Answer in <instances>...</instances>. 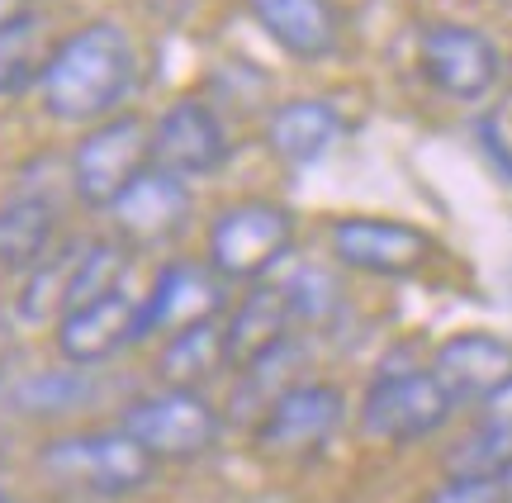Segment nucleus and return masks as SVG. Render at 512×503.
<instances>
[{"mask_svg": "<svg viewBox=\"0 0 512 503\" xmlns=\"http://www.w3.org/2000/svg\"><path fill=\"white\" fill-rule=\"evenodd\" d=\"M427 366L456 394V404H484L498 385L512 380V342L494 333H456L432 352Z\"/></svg>", "mask_w": 512, "mask_h": 503, "instance_id": "obj_14", "label": "nucleus"}, {"mask_svg": "<svg viewBox=\"0 0 512 503\" xmlns=\"http://www.w3.org/2000/svg\"><path fill=\"white\" fill-rule=\"evenodd\" d=\"M133 91H138V43L114 19H95L76 34L57 38L38 81L43 110L62 124H86V129L124 114Z\"/></svg>", "mask_w": 512, "mask_h": 503, "instance_id": "obj_1", "label": "nucleus"}, {"mask_svg": "<svg viewBox=\"0 0 512 503\" xmlns=\"http://www.w3.org/2000/svg\"><path fill=\"white\" fill-rule=\"evenodd\" d=\"M228 280L214 266H195V261H171L162 266L157 285L138 299V342L147 337H171L204 323V318H219L228 309Z\"/></svg>", "mask_w": 512, "mask_h": 503, "instance_id": "obj_11", "label": "nucleus"}, {"mask_svg": "<svg viewBox=\"0 0 512 503\" xmlns=\"http://www.w3.org/2000/svg\"><path fill=\"white\" fill-rule=\"evenodd\" d=\"M38 466L48 470L57 485L86 489V494H100V499H124V494H138V489L152 485L157 456H147L124 428H114L53 437L38 451Z\"/></svg>", "mask_w": 512, "mask_h": 503, "instance_id": "obj_2", "label": "nucleus"}, {"mask_svg": "<svg viewBox=\"0 0 512 503\" xmlns=\"http://www.w3.org/2000/svg\"><path fill=\"white\" fill-rule=\"evenodd\" d=\"M119 428H124L147 456H157V461H195V456L219 447L223 418L200 390L166 385V390H157V394L133 399V404L119 413Z\"/></svg>", "mask_w": 512, "mask_h": 503, "instance_id": "obj_4", "label": "nucleus"}, {"mask_svg": "<svg viewBox=\"0 0 512 503\" xmlns=\"http://www.w3.org/2000/svg\"><path fill=\"white\" fill-rule=\"evenodd\" d=\"M91 404V380L86 366H67V371H48V375H29L10 390V409L24 418H57V413H72Z\"/></svg>", "mask_w": 512, "mask_h": 503, "instance_id": "obj_22", "label": "nucleus"}, {"mask_svg": "<svg viewBox=\"0 0 512 503\" xmlns=\"http://www.w3.org/2000/svg\"><path fill=\"white\" fill-rule=\"evenodd\" d=\"M138 342V299L128 290H114L105 299H91L72 314L57 318V352L67 366H100Z\"/></svg>", "mask_w": 512, "mask_h": 503, "instance_id": "obj_13", "label": "nucleus"}, {"mask_svg": "<svg viewBox=\"0 0 512 503\" xmlns=\"http://www.w3.org/2000/svg\"><path fill=\"white\" fill-rule=\"evenodd\" d=\"M48 57H53V43H48V34H43V24L34 15L10 24L0 34V100H15V95L34 91L43 81Z\"/></svg>", "mask_w": 512, "mask_h": 503, "instance_id": "obj_21", "label": "nucleus"}, {"mask_svg": "<svg viewBox=\"0 0 512 503\" xmlns=\"http://www.w3.org/2000/svg\"><path fill=\"white\" fill-rule=\"evenodd\" d=\"M342 133H347L342 110L332 100L304 95V100H285V105L271 110V119H266V148L285 167H313V162H323L337 148Z\"/></svg>", "mask_w": 512, "mask_h": 503, "instance_id": "obj_17", "label": "nucleus"}, {"mask_svg": "<svg viewBox=\"0 0 512 503\" xmlns=\"http://www.w3.org/2000/svg\"><path fill=\"white\" fill-rule=\"evenodd\" d=\"M418 67L427 76V86L441 91L446 100H479L498 86L503 57H498L489 34L456 24V19H437L418 34Z\"/></svg>", "mask_w": 512, "mask_h": 503, "instance_id": "obj_9", "label": "nucleus"}, {"mask_svg": "<svg viewBox=\"0 0 512 503\" xmlns=\"http://www.w3.org/2000/svg\"><path fill=\"white\" fill-rule=\"evenodd\" d=\"M86 243H67L53 247L48 257L38 261L34 271L24 276L15 295V314L24 323H43V318H62L67 314V299H72V276H76V261H81Z\"/></svg>", "mask_w": 512, "mask_h": 503, "instance_id": "obj_20", "label": "nucleus"}, {"mask_svg": "<svg viewBox=\"0 0 512 503\" xmlns=\"http://www.w3.org/2000/svg\"><path fill=\"white\" fill-rule=\"evenodd\" d=\"M24 15H34V10H29V0H0V34H5L10 24H19Z\"/></svg>", "mask_w": 512, "mask_h": 503, "instance_id": "obj_28", "label": "nucleus"}, {"mask_svg": "<svg viewBox=\"0 0 512 503\" xmlns=\"http://www.w3.org/2000/svg\"><path fill=\"white\" fill-rule=\"evenodd\" d=\"M280 285L290 290V304H294V314L299 318H328L332 304H337V285H332L318 266H304L299 276L280 280Z\"/></svg>", "mask_w": 512, "mask_h": 503, "instance_id": "obj_25", "label": "nucleus"}, {"mask_svg": "<svg viewBox=\"0 0 512 503\" xmlns=\"http://www.w3.org/2000/svg\"><path fill=\"white\" fill-rule=\"evenodd\" d=\"M294 314L290 290L285 285H252L247 295L238 299V309L223 318V337H228V366H256L261 356H271L275 347H285L294 333Z\"/></svg>", "mask_w": 512, "mask_h": 503, "instance_id": "obj_15", "label": "nucleus"}, {"mask_svg": "<svg viewBox=\"0 0 512 503\" xmlns=\"http://www.w3.org/2000/svg\"><path fill=\"white\" fill-rule=\"evenodd\" d=\"M228 152H233V138L204 100H176L152 124V167L166 176H181V181L214 176L228 162Z\"/></svg>", "mask_w": 512, "mask_h": 503, "instance_id": "obj_10", "label": "nucleus"}, {"mask_svg": "<svg viewBox=\"0 0 512 503\" xmlns=\"http://www.w3.org/2000/svg\"><path fill=\"white\" fill-rule=\"evenodd\" d=\"M228 366V337H223V318H204L190 323L181 333H171L157 356V375L176 390H200L209 375Z\"/></svg>", "mask_w": 512, "mask_h": 503, "instance_id": "obj_19", "label": "nucleus"}, {"mask_svg": "<svg viewBox=\"0 0 512 503\" xmlns=\"http://www.w3.org/2000/svg\"><path fill=\"white\" fill-rule=\"evenodd\" d=\"M294 247V214L271 200H242L228 205L209 224V266L228 285L233 280H261L275 261H285Z\"/></svg>", "mask_w": 512, "mask_h": 503, "instance_id": "obj_6", "label": "nucleus"}, {"mask_svg": "<svg viewBox=\"0 0 512 503\" xmlns=\"http://www.w3.org/2000/svg\"><path fill=\"white\" fill-rule=\"evenodd\" d=\"M446 475H489V480H512V428L498 423H475L446 451Z\"/></svg>", "mask_w": 512, "mask_h": 503, "instance_id": "obj_24", "label": "nucleus"}, {"mask_svg": "<svg viewBox=\"0 0 512 503\" xmlns=\"http://www.w3.org/2000/svg\"><path fill=\"white\" fill-rule=\"evenodd\" d=\"M328 247L347 271L384 276V280L418 276L422 266L437 257L432 233H422L418 224H403V219H375V214H342V219H332Z\"/></svg>", "mask_w": 512, "mask_h": 503, "instance_id": "obj_7", "label": "nucleus"}, {"mask_svg": "<svg viewBox=\"0 0 512 503\" xmlns=\"http://www.w3.org/2000/svg\"><path fill=\"white\" fill-rule=\"evenodd\" d=\"M347 418V394L328 380H294L256 418V447L266 456H313L332 442Z\"/></svg>", "mask_w": 512, "mask_h": 503, "instance_id": "obj_8", "label": "nucleus"}, {"mask_svg": "<svg viewBox=\"0 0 512 503\" xmlns=\"http://www.w3.org/2000/svg\"><path fill=\"white\" fill-rule=\"evenodd\" d=\"M427 503H508V480H489V475H446Z\"/></svg>", "mask_w": 512, "mask_h": 503, "instance_id": "obj_26", "label": "nucleus"}, {"mask_svg": "<svg viewBox=\"0 0 512 503\" xmlns=\"http://www.w3.org/2000/svg\"><path fill=\"white\" fill-rule=\"evenodd\" d=\"M110 219L128 247L171 243V238L190 224V181L147 167L110 205Z\"/></svg>", "mask_w": 512, "mask_h": 503, "instance_id": "obj_12", "label": "nucleus"}, {"mask_svg": "<svg viewBox=\"0 0 512 503\" xmlns=\"http://www.w3.org/2000/svg\"><path fill=\"white\" fill-rule=\"evenodd\" d=\"M57 247V205L43 195H10L0 205V271L29 276Z\"/></svg>", "mask_w": 512, "mask_h": 503, "instance_id": "obj_18", "label": "nucleus"}, {"mask_svg": "<svg viewBox=\"0 0 512 503\" xmlns=\"http://www.w3.org/2000/svg\"><path fill=\"white\" fill-rule=\"evenodd\" d=\"M456 394L437 380V371L427 366H389L370 380L366 399H361V432L375 442H422L437 437L451 413H456Z\"/></svg>", "mask_w": 512, "mask_h": 503, "instance_id": "obj_3", "label": "nucleus"}, {"mask_svg": "<svg viewBox=\"0 0 512 503\" xmlns=\"http://www.w3.org/2000/svg\"><path fill=\"white\" fill-rule=\"evenodd\" d=\"M128 276V243L124 238H95L86 243L81 261H76V276H72V299H67V314L91 304V299H105L114 290H124Z\"/></svg>", "mask_w": 512, "mask_h": 503, "instance_id": "obj_23", "label": "nucleus"}, {"mask_svg": "<svg viewBox=\"0 0 512 503\" xmlns=\"http://www.w3.org/2000/svg\"><path fill=\"white\" fill-rule=\"evenodd\" d=\"M0 503H24V499H15V494H5V489H0Z\"/></svg>", "mask_w": 512, "mask_h": 503, "instance_id": "obj_29", "label": "nucleus"}, {"mask_svg": "<svg viewBox=\"0 0 512 503\" xmlns=\"http://www.w3.org/2000/svg\"><path fill=\"white\" fill-rule=\"evenodd\" d=\"M275 48L299 62H323L342 48V15L332 0H247Z\"/></svg>", "mask_w": 512, "mask_h": 503, "instance_id": "obj_16", "label": "nucleus"}, {"mask_svg": "<svg viewBox=\"0 0 512 503\" xmlns=\"http://www.w3.org/2000/svg\"><path fill=\"white\" fill-rule=\"evenodd\" d=\"M479 423H498V428H512V380L498 385L484 404H479Z\"/></svg>", "mask_w": 512, "mask_h": 503, "instance_id": "obj_27", "label": "nucleus"}, {"mask_svg": "<svg viewBox=\"0 0 512 503\" xmlns=\"http://www.w3.org/2000/svg\"><path fill=\"white\" fill-rule=\"evenodd\" d=\"M152 167V129L138 114L91 124L72 152V190L86 209H110Z\"/></svg>", "mask_w": 512, "mask_h": 503, "instance_id": "obj_5", "label": "nucleus"}]
</instances>
